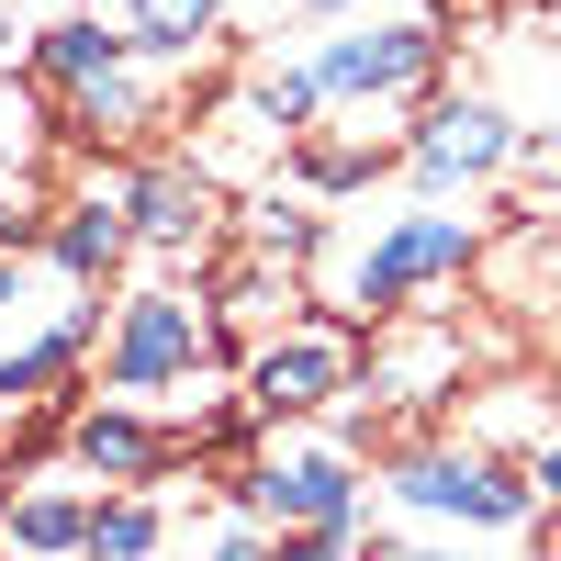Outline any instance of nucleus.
<instances>
[{
	"instance_id": "obj_1",
	"label": "nucleus",
	"mask_w": 561,
	"mask_h": 561,
	"mask_svg": "<svg viewBox=\"0 0 561 561\" xmlns=\"http://www.w3.org/2000/svg\"><path fill=\"white\" fill-rule=\"evenodd\" d=\"M472 259H483V214H449L438 192H415L404 214L359 225V237L325 225V248L304 259V280H314V304H337L348 325H382L404 304H427L438 280H460Z\"/></svg>"
},
{
	"instance_id": "obj_2",
	"label": "nucleus",
	"mask_w": 561,
	"mask_h": 561,
	"mask_svg": "<svg viewBox=\"0 0 561 561\" xmlns=\"http://www.w3.org/2000/svg\"><path fill=\"white\" fill-rule=\"evenodd\" d=\"M225 494H248L259 517L280 528V550H314V561H348L359 550V449L348 427H314V415H280V427H248V460H237V483Z\"/></svg>"
},
{
	"instance_id": "obj_3",
	"label": "nucleus",
	"mask_w": 561,
	"mask_h": 561,
	"mask_svg": "<svg viewBox=\"0 0 561 561\" xmlns=\"http://www.w3.org/2000/svg\"><path fill=\"white\" fill-rule=\"evenodd\" d=\"M304 57H314V90H325V124L404 113L449 79V12L438 0H359V12H325V34Z\"/></svg>"
},
{
	"instance_id": "obj_4",
	"label": "nucleus",
	"mask_w": 561,
	"mask_h": 561,
	"mask_svg": "<svg viewBox=\"0 0 561 561\" xmlns=\"http://www.w3.org/2000/svg\"><path fill=\"white\" fill-rule=\"evenodd\" d=\"M34 90L45 113H57L68 135H90V147H135L158 113H169V68L135 57V34L113 12H57L34 34Z\"/></svg>"
},
{
	"instance_id": "obj_5",
	"label": "nucleus",
	"mask_w": 561,
	"mask_h": 561,
	"mask_svg": "<svg viewBox=\"0 0 561 561\" xmlns=\"http://www.w3.org/2000/svg\"><path fill=\"white\" fill-rule=\"evenodd\" d=\"M382 494L404 505L415 528H472V539H528V528H539L528 460H505V449H483V438H415V449H393Z\"/></svg>"
},
{
	"instance_id": "obj_6",
	"label": "nucleus",
	"mask_w": 561,
	"mask_h": 561,
	"mask_svg": "<svg viewBox=\"0 0 561 561\" xmlns=\"http://www.w3.org/2000/svg\"><path fill=\"white\" fill-rule=\"evenodd\" d=\"M225 359V325H214V293L192 280H135L102 325V393H135V404H169V393H203Z\"/></svg>"
},
{
	"instance_id": "obj_7",
	"label": "nucleus",
	"mask_w": 561,
	"mask_h": 561,
	"mask_svg": "<svg viewBox=\"0 0 561 561\" xmlns=\"http://www.w3.org/2000/svg\"><path fill=\"white\" fill-rule=\"evenodd\" d=\"M517 169V113H505V90L494 79H438L427 102H415V124H404V180L415 192H483V180H505Z\"/></svg>"
},
{
	"instance_id": "obj_8",
	"label": "nucleus",
	"mask_w": 561,
	"mask_h": 561,
	"mask_svg": "<svg viewBox=\"0 0 561 561\" xmlns=\"http://www.w3.org/2000/svg\"><path fill=\"white\" fill-rule=\"evenodd\" d=\"M348 382H359V325L348 314H293V325H270V337H248L237 404H248V427H280V415L348 404Z\"/></svg>"
},
{
	"instance_id": "obj_9",
	"label": "nucleus",
	"mask_w": 561,
	"mask_h": 561,
	"mask_svg": "<svg viewBox=\"0 0 561 561\" xmlns=\"http://www.w3.org/2000/svg\"><path fill=\"white\" fill-rule=\"evenodd\" d=\"M124 214H135V259H158V270H192L225 248V180L203 158H135Z\"/></svg>"
},
{
	"instance_id": "obj_10",
	"label": "nucleus",
	"mask_w": 561,
	"mask_h": 561,
	"mask_svg": "<svg viewBox=\"0 0 561 561\" xmlns=\"http://www.w3.org/2000/svg\"><path fill=\"white\" fill-rule=\"evenodd\" d=\"M45 270L68 280V293H102V280L135 270V214H124V169H90L68 203H45Z\"/></svg>"
},
{
	"instance_id": "obj_11",
	"label": "nucleus",
	"mask_w": 561,
	"mask_h": 561,
	"mask_svg": "<svg viewBox=\"0 0 561 561\" xmlns=\"http://www.w3.org/2000/svg\"><path fill=\"white\" fill-rule=\"evenodd\" d=\"M460 325H427V314H382L370 325V359H359V382H348V404H449L460 393Z\"/></svg>"
},
{
	"instance_id": "obj_12",
	"label": "nucleus",
	"mask_w": 561,
	"mask_h": 561,
	"mask_svg": "<svg viewBox=\"0 0 561 561\" xmlns=\"http://www.w3.org/2000/svg\"><path fill=\"white\" fill-rule=\"evenodd\" d=\"M68 460H79L90 483H169L180 427H158L135 393H102V404H79V415H68Z\"/></svg>"
},
{
	"instance_id": "obj_13",
	"label": "nucleus",
	"mask_w": 561,
	"mask_h": 561,
	"mask_svg": "<svg viewBox=\"0 0 561 561\" xmlns=\"http://www.w3.org/2000/svg\"><path fill=\"white\" fill-rule=\"evenodd\" d=\"M90 483L79 460H57V472H23L12 494H0V550H23V561H79L90 550Z\"/></svg>"
},
{
	"instance_id": "obj_14",
	"label": "nucleus",
	"mask_w": 561,
	"mask_h": 561,
	"mask_svg": "<svg viewBox=\"0 0 561 561\" xmlns=\"http://www.w3.org/2000/svg\"><path fill=\"white\" fill-rule=\"evenodd\" d=\"M293 259H270V248H248V237H225L214 248V280H203V293H214V325H225V337H270V325H293Z\"/></svg>"
},
{
	"instance_id": "obj_15",
	"label": "nucleus",
	"mask_w": 561,
	"mask_h": 561,
	"mask_svg": "<svg viewBox=\"0 0 561 561\" xmlns=\"http://www.w3.org/2000/svg\"><path fill=\"white\" fill-rule=\"evenodd\" d=\"M90 12H113L147 68H203L225 45V12H237V0H90Z\"/></svg>"
},
{
	"instance_id": "obj_16",
	"label": "nucleus",
	"mask_w": 561,
	"mask_h": 561,
	"mask_svg": "<svg viewBox=\"0 0 561 561\" xmlns=\"http://www.w3.org/2000/svg\"><path fill=\"white\" fill-rule=\"evenodd\" d=\"M169 483H102L90 494V561H147V550H180V517L158 505Z\"/></svg>"
},
{
	"instance_id": "obj_17",
	"label": "nucleus",
	"mask_w": 561,
	"mask_h": 561,
	"mask_svg": "<svg viewBox=\"0 0 561 561\" xmlns=\"http://www.w3.org/2000/svg\"><path fill=\"white\" fill-rule=\"evenodd\" d=\"M237 90H248V102H259V113H270L280 135L325 124V90H314V57H304V45H293V57H259V68H248Z\"/></svg>"
},
{
	"instance_id": "obj_18",
	"label": "nucleus",
	"mask_w": 561,
	"mask_h": 561,
	"mask_svg": "<svg viewBox=\"0 0 561 561\" xmlns=\"http://www.w3.org/2000/svg\"><path fill=\"white\" fill-rule=\"evenodd\" d=\"M45 237V192L34 180H0V248H34Z\"/></svg>"
},
{
	"instance_id": "obj_19",
	"label": "nucleus",
	"mask_w": 561,
	"mask_h": 561,
	"mask_svg": "<svg viewBox=\"0 0 561 561\" xmlns=\"http://www.w3.org/2000/svg\"><path fill=\"white\" fill-rule=\"evenodd\" d=\"M34 314V270H23V248H0V325H23Z\"/></svg>"
},
{
	"instance_id": "obj_20",
	"label": "nucleus",
	"mask_w": 561,
	"mask_h": 561,
	"mask_svg": "<svg viewBox=\"0 0 561 561\" xmlns=\"http://www.w3.org/2000/svg\"><path fill=\"white\" fill-rule=\"evenodd\" d=\"M528 483H539V517H561V438L528 449Z\"/></svg>"
},
{
	"instance_id": "obj_21",
	"label": "nucleus",
	"mask_w": 561,
	"mask_h": 561,
	"mask_svg": "<svg viewBox=\"0 0 561 561\" xmlns=\"http://www.w3.org/2000/svg\"><path fill=\"white\" fill-rule=\"evenodd\" d=\"M304 12H314V23H325V12H359V0H304Z\"/></svg>"
},
{
	"instance_id": "obj_22",
	"label": "nucleus",
	"mask_w": 561,
	"mask_h": 561,
	"mask_svg": "<svg viewBox=\"0 0 561 561\" xmlns=\"http://www.w3.org/2000/svg\"><path fill=\"white\" fill-rule=\"evenodd\" d=\"M550 404H561V359H550Z\"/></svg>"
}]
</instances>
